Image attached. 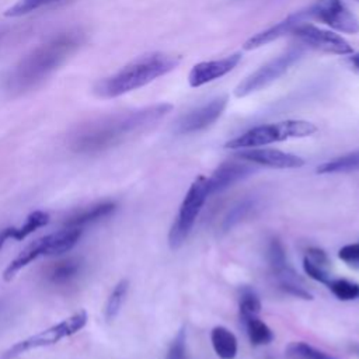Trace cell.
I'll use <instances>...</instances> for the list:
<instances>
[{
    "label": "cell",
    "instance_id": "cell-1",
    "mask_svg": "<svg viewBox=\"0 0 359 359\" xmlns=\"http://www.w3.org/2000/svg\"><path fill=\"white\" fill-rule=\"evenodd\" d=\"M171 109V104L160 102L90 121L74 130L70 139V147L81 154H95L109 150L154 126Z\"/></svg>",
    "mask_w": 359,
    "mask_h": 359
},
{
    "label": "cell",
    "instance_id": "cell-2",
    "mask_svg": "<svg viewBox=\"0 0 359 359\" xmlns=\"http://www.w3.org/2000/svg\"><path fill=\"white\" fill-rule=\"evenodd\" d=\"M84 42L79 29L65 31L27 53L4 77V90L10 95L24 94L42 84Z\"/></svg>",
    "mask_w": 359,
    "mask_h": 359
},
{
    "label": "cell",
    "instance_id": "cell-3",
    "mask_svg": "<svg viewBox=\"0 0 359 359\" xmlns=\"http://www.w3.org/2000/svg\"><path fill=\"white\" fill-rule=\"evenodd\" d=\"M178 63L180 57L160 52L140 56L115 74L100 80L94 86V93L101 98L123 95L172 72Z\"/></svg>",
    "mask_w": 359,
    "mask_h": 359
},
{
    "label": "cell",
    "instance_id": "cell-4",
    "mask_svg": "<svg viewBox=\"0 0 359 359\" xmlns=\"http://www.w3.org/2000/svg\"><path fill=\"white\" fill-rule=\"evenodd\" d=\"M317 132V126L303 119H286L248 129L243 135L229 140L224 147L233 150L266 146L292 137H307Z\"/></svg>",
    "mask_w": 359,
    "mask_h": 359
},
{
    "label": "cell",
    "instance_id": "cell-5",
    "mask_svg": "<svg viewBox=\"0 0 359 359\" xmlns=\"http://www.w3.org/2000/svg\"><path fill=\"white\" fill-rule=\"evenodd\" d=\"M81 237V229L63 227L29 243L3 271V279L11 282L28 264L42 255H60L70 251Z\"/></svg>",
    "mask_w": 359,
    "mask_h": 359
},
{
    "label": "cell",
    "instance_id": "cell-6",
    "mask_svg": "<svg viewBox=\"0 0 359 359\" xmlns=\"http://www.w3.org/2000/svg\"><path fill=\"white\" fill-rule=\"evenodd\" d=\"M208 198V177L199 175L194 180L188 192L185 194L178 215L170 229L168 244L172 250L182 245Z\"/></svg>",
    "mask_w": 359,
    "mask_h": 359
},
{
    "label": "cell",
    "instance_id": "cell-7",
    "mask_svg": "<svg viewBox=\"0 0 359 359\" xmlns=\"http://www.w3.org/2000/svg\"><path fill=\"white\" fill-rule=\"evenodd\" d=\"M304 55V46L296 45L280 53L279 56L271 59L269 62L264 63L255 72L248 74L234 87V95L237 98L247 97L252 93H257L273 81H276L280 76H283L292 65H294L302 56Z\"/></svg>",
    "mask_w": 359,
    "mask_h": 359
},
{
    "label": "cell",
    "instance_id": "cell-8",
    "mask_svg": "<svg viewBox=\"0 0 359 359\" xmlns=\"http://www.w3.org/2000/svg\"><path fill=\"white\" fill-rule=\"evenodd\" d=\"M86 324H87V311L79 310L74 314H72L70 317L62 320L60 323L53 324L36 334L20 341V342H15L11 348H8L4 352L3 359H15L20 355H22L31 349L55 345L59 341H62L63 338L79 332L81 328H84Z\"/></svg>",
    "mask_w": 359,
    "mask_h": 359
},
{
    "label": "cell",
    "instance_id": "cell-9",
    "mask_svg": "<svg viewBox=\"0 0 359 359\" xmlns=\"http://www.w3.org/2000/svg\"><path fill=\"white\" fill-rule=\"evenodd\" d=\"M307 10L311 20H318L339 32H359V18L342 0H314Z\"/></svg>",
    "mask_w": 359,
    "mask_h": 359
},
{
    "label": "cell",
    "instance_id": "cell-10",
    "mask_svg": "<svg viewBox=\"0 0 359 359\" xmlns=\"http://www.w3.org/2000/svg\"><path fill=\"white\" fill-rule=\"evenodd\" d=\"M292 35H294L303 46H309L311 49L324 52V53H332V55H351L353 53V48L351 43L342 38L341 35L323 29L316 27L314 24H310L307 21L299 24Z\"/></svg>",
    "mask_w": 359,
    "mask_h": 359
},
{
    "label": "cell",
    "instance_id": "cell-11",
    "mask_svg": "<svg viewBox=\"0 0 359 359\" xmlns=\"http://www.w3.org/2000/svg\"><path fill=\"white\" fill-rule=\"evenodd\" d=\"M227 101H229V97L226 94H223V95H219V97L210 100L209 102L198 107L196 109H192L191 112H188L187 115H184L180 119V122L177 125L178 132L180 133H194V132H199V130L209 128L224 112V109L227 107Z\"/></svg>",
    "mask_w": 359,
    "mask_h": 359
},
{
    "label": "cell",
    "instance_id": "cell-12",
    "mask_svg": "<svg viewBox=\"0 0 359 359\" xmlns=\"http://www.w3.org/2000/svg\"><path fill=\"white\" fill-rule=\"evenodd\" d=\"M237 157L251 164L265 165L271 168H299L304 164V160L296 154L286 153L278 149H265V147L264 149L261 147L241 149V151L237 153Z\"/></svg>",
    "mask_w": 359,
    "mask_h": 359
},
{
    "label": "cell",
    "instance_id": "cell-13",
    "mask_svg": "<svg viewBox=\"0 0 359 359\" xmlns=\"http://www.w3.org/2000/svg\"><path fill=\"white\" fill-rule=\"evenodd\" d=\"M307 20H311L307 8L294 11L290 15H287L286 18H283L282 21H279L278 24H275V25H272V27H269V28H266V29H264V31L250 36L244 42L243 49L244 50H252V49H258V48L266 45L269 42H273V41H276V39H279V38H282V36H285L287 34H292L293 29L299 24H302V22H304Z\"/></svg>",
    "mask_w": 359,
    "mask_h": 359
},
{
    "label": "cell",
    "instance_id": "cell-14",
    "mask_svg": "<svg viewBox=\"0 0 359 359\" xmlns=\"http://www.w3.org/2000/svg\"><path fill=\"white\" fill-rule=\"evenodd\" d=\"M240 60H241V53L237 52V53L229 55V56L217 59V60L199 62L191 69V72L188 74V83L194 88L208 84V83L230 73L240 63Z\"/></svg>",
    "mask_w": 359,
    "mask_h": 359
},
{
    "label": "cell",
    "instance_id": "cell-15",
    "mask_svg": "<svg viewBox=\"0 0 359 359\" xmlns=\"http://www.w3.org/2000/svg\"><path fill=\"white\" fill-rule=\"evenodd\" d=\"M255 168L248 161H224L222 163L208 178V192L209 196L227 189L236 182L251 175Z\"/></svg>",
    "mask_w": 359,
    "mask_h": 359
},
{
    "label": "cell",
    "instance_id": "cell-16",
    "mask_svg": "<svg viewBox=\"0 0 359 359\" xmlns=\"http://www.w3.org/2000/svg\"><path fill=\"white\" fill-rule=\"evenodd\" d=\"M50 220L49 213L43 212V210H34L31 212L27 217L25 222L15 227V226H8L0 230V250L3 248V245L7 243V240L13 238L17 241H21L24 238H27L29 234H32L34 231H36L38 229L46 226Z\"/></svg>",
    "mask_w": 359,
    "mask_h": 359
},
{
    "label": "cell",
    "instance_id": "cell-17",
    "mask_svg": "<svg viewBox=\"0 0 359 359\" xmlns=\"http://www.w3.org/2000/svg\"><path fill=\"white\" fill-rule=\"evenodd\" d=\"M115 208H116L115 202H111V201H105V202H100V203L83 208L65 220V227L81 229L83 226H87L104 217H108L111 213H114Z\"/></svg>",
    "mask_w": 359,
    "mask_h": 359
},
{
    "label": "cell",
    "instance_id": "cell-18",
    "mask_svg": "<svg viewBox=\"0 0 359 359\" xmlns=\"http://www.w3.org/2000/svg\"><path fill=\"white\" fill-rule=\"evenodd\" d=\"M83 264L84 262L81 261V258H76V257L60 259L49 268L48 279L53 285H59V286L69 285L80 276L83 271Z\"/></svg>",
    "mask_w": 359,
    "mask_h": 359
},
{
    "label": "cell",
    "instance_id": "cell-19",
    "mask_svg": "<svg viewBox=\"0 0 359 359\" xmlns=\"http://www.w3.org/2000/svg\"><path fill=\"white\" fill-rule=\"evenodd\" d=\"M210 341L216 355L220 359H233L237 355V338L223 325H216L210 331Z\"/></svg>",
    "mask_w": 359,
    "mask_h": 359
},
{
    "label": "cell",
    "instance_id": "cell-20",
    "mask_svg": "<svg viewBox=\"0 0 359 359\" xmlns=\"http://www.w3.org/2000/svg\"><path fill=\"white\" fill-rule=\"evenodd\" d=\"M352 171H359V150L346 153L344 156L325 161L317 167L318 174H337Z\"/></svg>",
    "mask_w": 359,
    "mask_h": 359
},
{
    "label": "cell",
    "instance_id": "cell-21",
    "mask_svg": "<svg viewBox=\"0 0 359 359\" xmlns=\"http://www.w3.org/2000/svg\"><path fill=\"white\" fill-rule=\"evenodd\" d=\"M243 323L252 345H266L273 339L272 330L258 316L243 318Z\"/></svg>",
    "mask_w": 359,
    "mask_h": 359
},
{
    "label": "cell",
    "instance_id": "cell-22",
    "mask_svg": "<svg viewBox=\"0 0 359 359\" xmlns=\"http://www.w3.org/2000/svg\"><path fill=\"white\" fill-rule=\"evenodd\" d=\"M128 289H129V282H128V279L119 280V282L115 285V287L112 289L111 294H109L108 299H107L105 309H104V316H105V320H107V321L115 320V317L119 314L121 307H122V304H123V302H125Z\"/></svg>",
    "mask_w": 359,
    "mask_h": 359
},
{
    "label": "cell",
    "instance_id": "cell-23",
    "mask_svg": "<svg viewBox=\"0 0 359 359\" xmlns=\"http://www.w3.org/2000/svg\"><path fill=\"white\" fill-rule=\"evenodd\" d=\"M286 353L293 359H338L331 353L320 351L302 341L289 344L286 348Z\"/></svg>",
    "mask_w": 359,
    "mask_h": 359
},
{
    "label": "cell",
    "instance_id": "cell-24",
    "mask_svg": "<svg viewBox=\"0 0 359 359\" xmlns=\"http://www.w3.org/2000/svg\"><path fill=\"white\" fill-rule=\"evenodd\" d=\"M327 286L332 292V294L339 300L348 302L359 297V283L356 282L338 278V279H331Z\"/></svg>",
    "mask_w": 359,
    "mask_h": 359
},
{
    "label": "cell",
    "instance_id": "cell-25",
    "mask_svg": "<svg viewBox=\"0 0 359 359\" xmlns=\"http://www.w3.org/2000/svg\"><path fill=\"white\" fill-rule=\"evenodd\" d=\"M63 0H18L14 6H11L7 11L6 15L8 17H20L24 14H28L31 11H35L38 8L59 3Z\"/></svg>",
    "mask_w": 359,
    "mask_h": 359
},
{
    "label": "cell",
    "instance_id": "cell-26",
    "mask_svg": "<svg viewBox=\"0 0 359 359\" xmlns=\"http://www.w3.org/2000/svg\"><path fill=\"white\" fill-rule=\"evenodd\" d=\"M238 307H240V316L243 320L251 316H258L261 311V302L254 290L244 289L240 296Z\"/></svg>",
    "mask_w": 359,
    "mask_h": 359
},
{
    "label": "cell",
    "instance_id": "cell-27",
    "mask_svg": "<svg viewBox=\"0 0 359 359\" xmlns=\"http://www.w3.org/2000/svg\"><path fill=\"white\" fill-rule=\"evenodd\" d=\"M254 203L252 201L247 199V201H243V202H238L236 206H233L229 213L226 215V217L223 219V223H222V229L223 230H230L233 226H236L237 223H240L248 213L250 210L252 209Z\"/></svg>",
    "mask_w": 359,
    "mask_h": 359
},
{
    "label": "cell",
    "instance_id": "cell-28",
    "mask_svg": "<svg viewBox=\"0 0 359 359\" xmlns=\"http://www.w3.org/2000/svg\"><path fill=\"white\" fill-rule=\"evenodd\" d=\"M303 269L304 272L314 280L320 282V283H324V285H328L330 280H331V275L328 272V266L325 265H321V264H317L311 259H309L307 257L303 258Z\"/></svg>",
    "mask_w": 359,
    "mask_h": 359
},
{
    "label": "cell",
    "instance_id": "cell-29",
    "mask_svg": "<svg viewBox=\"0 0 359 359\" xmlns=\"http://www.w3.org/2000/svg\"><path fill=\"white\" fill-rule=\"evenodd\" d=\"M165 359H187V332L182 327L172 339Z\"/></svg>",
    "mask_w": 359,
    "mask_h": 359
},
{
    "label": "cell",
    "instance_id": "cell-30",
    "mask_svg": "<svg viewBox=\"0 0 359 359\" xmlns=\"http://www.w3.org/2000/svg\"><path fill=\"white\" fill-rule=\"evenodd\" d=\"M338 257L351 266H359V243L344 245L338 251Z\"/></svg>",
    "mask_w": 359,
    "mask_h": 359
},
{
    "label": "cell",
    "instance_id": "cell-31",
    "mask_svg": "<svg viewBox=\"0 0 359 359\" xmlns=\"http://www.w3.org/2000/svg\"><path fill=\"white\" fill-rule=\"evenodd\" d=\"M349 63L352 65V67H353L355 70L359 72V52L351 53V56H349Z\"/></svg>",
    "mask_w": 359,
    "mask_h": 359
},
{
    "label": "cell",
    "instance_id": "cell-32",
    "mask_svg": "<svg viewBox=\"0 0 359 359\" xmlns=\"http://www.w3.org/2000/svg\"><path fill=\"white\" fill-rule=\"evenodd\" d=\"M352 349H353V351H355V352L359 355V345H355Z\"/></svg>",
    "mask_w": 359,
    "mask_h": 359
},
{
    "label": "cell",
    "instance_id": "cell-33",
    "mask_svg": "<svg viewBox=\"0 0 359 359\" xmlns=\"http://www.w3.org/2000/svg\"><path fill=\"white\" fill-rule=\"evenodd\" d=\"M0 35H1V34H0Z\"/></svg>",
    "mask_w": 359,
    "mask_h": 359
}]
</instances>
